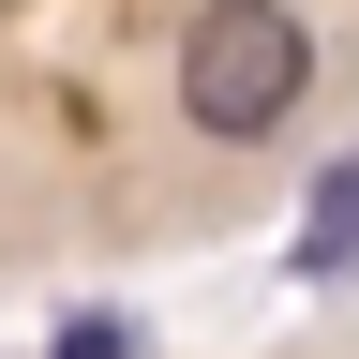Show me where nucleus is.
<instances>
[{"label":"nucleus","instance_id":"nucleus-3","mask_svg":"<svg viewBox=\"0 0 359 359\" xmlns=\"http://www.w3.org/2000/svg\"><path fill=\"white\" fill-rule=\"evenodd\" d=\"M45 359H135V330H120V314H75V330L45 344Z\"/></svg>","mask_w":359,"mask_h":359},{"label":"nucleus","instance_id":"nucleus-1","mask_svg":"<svg viewBox=\"0 0 359 359\" xmlns=\"http://www.w3.org/2000/svg\"><path fill=\"white\" fill-rule=\"evenodd\" d=\"M299 90H314V30H299V0H195V15H180V120H195L210 150L285 135Z\"/></svg>","mask_w":359,"mask_h":359},{"label":"nucleus","instance_id":"nucleus-2","mask_svg":"<svg viewBox=\"0 0 359 359\" xmlns=\"http://www.w3.org/2000/svg\"><path fill=\"white\" fill-rule=\"evenodd\" d=\"M299 285H359V150L314 165V195H299V240H285Z\"/></svg>","mask_w":359,"mask_h":359}]
</instances>
